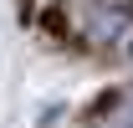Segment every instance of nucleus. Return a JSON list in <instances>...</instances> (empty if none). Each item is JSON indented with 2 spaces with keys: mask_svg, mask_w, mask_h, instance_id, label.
Here are the masks:
<instances>
[{
  "mask_svg": "<svg viewBox=\"0 0 133 128\" xmlns=\"http://www.w3.org/2000/svg\"><path fill=\"white\" fill-rule=\"evenodd\" d=\"M92 123H97V128H133V92H113V97H102L97 113H92Z\"/></svg>",
  "mask_w": 133,
  "mask_h": 128,
  "instance_id": "f257e3e1",
  "label": "nucleus"
},
{
  "mask_svg": "<svg viewBox=\"0 0 133 128\" xmlns=\"http://www.w3.org/2000/svg\"><path fill=\"white\" fill-rule=\"evenodd\" d=\"M128 56H133V41H128Z\"/></svg>",
  "mask_w": 133,
  "mask_h": 128,
  "instance_id": "f03ea898",
  "label": "nucleus"
}]
</instances>
